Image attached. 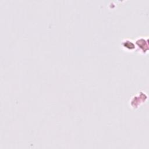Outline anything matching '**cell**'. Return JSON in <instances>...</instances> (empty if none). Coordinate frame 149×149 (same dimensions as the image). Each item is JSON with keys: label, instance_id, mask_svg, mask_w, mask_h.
Here are the masks:
<instances>
[{"label": "cell", "instance_id": "obj_2", "mask_svg": "<svg viewBox=\"0 0 149 149\" xmlns=\"http://www.w3.org/2000/svg\"><path fill=\"white\" fill-rule=\"evenodd\" d=\"M122 47L127 51H133L136 49V44L131 40H125L122 42Z\"/></svg>", "mask_w": 149, "mask_h": 149}, {"label": "cell", "instance_id": "obj_1", "mask_svg": "<svg viewBox=\"0 0 149 149\" xmlns=\"http://www.w3.org/2000/svg\"><path fill=\"white\" fill-rule=\"evenodd\" d=\"M135 44H136L137 47L139 48V51L141 53L145 54L146 52H147V51H148L147 38L146 39L144 37H140L136 41Z\"/></svg>", "mask_w": 149, "mask_h": 149}]
</instances>
